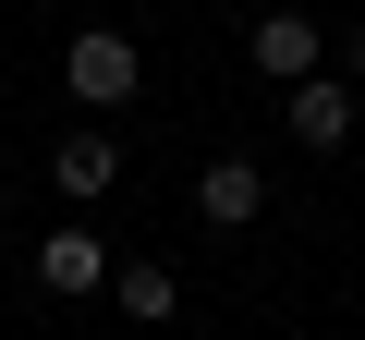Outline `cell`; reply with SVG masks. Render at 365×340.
I'll list each match as a JSON object with an SVG mask.
<instances>
[{"label": "cell", "instance_id": "cell-1", "mask_svg": "<svg viewBox=\"0 0 365 340\" xmlns=\"http://www.w3.org/2000/svg\"><path fill=\"white\" fill-rule=\"evenodd\" d=\"M61 85H73V110H86V122H110V110L146 85V49H134L122 25H86V37L61 49Z\"/></svg>", "mask_w": 365, "mask_h": 340}, {"label": "cell", "instance_id": "cell-2", "mask_svg": "<svg viewBox=\"0 0 365 340\" xmlns=\"http://www.w3.org/2000/svg\"><path fill=\"white\" fill-rule=\"evenodd\" d=\"M244 61H256L268 85H304V73H329V37H317L304 13H256V25H244Z\"/></svg>", "mask_w": 365, "mask_h": 340}, {"label": "cell", "instance_id": "cell-3", "mask_svg": "<svg viewBox=\"0 0 365 340\" xmlns=\"http://www.w3.org/2000/svg\"><path fill=\"white\" fill-rule=\"evenodd\" d=\"M49 183H61L73 207H98V195L122 183V134H110V122H73V134L49 146Z\"/></svg>", "mask_w": 365, "mask_h": 340}, {"label": "cell", "instance_id": "cell-4", "mask_svg": "<svg viewBox=\"0 0 365 340\" xmlns=\"http://www.w3.org/2000/svg\"><path fill=\"white\" fill-rule=\"evenodd\" d=\"M256 207H268V170H256L244 146H220V158L195 170V219H207V231H244Z\"/></svg>", "mask_w": 365, "mask_h": 340}, {"label": "cell", "instance_id": "cell-5", "mask_svg": "<svg viewBox=\"0 0 365 340\" xmlns=\"http://www.w3.org/2000/svg\"><path fill=\"white\" fill-rule=\"evenodd\" d=\"M110 280V243L86 231V219H61V231H37V292H61V304H86Z\"/></svg>", "mask_w": 365, "mask_h": 340}, {"label": "cell", "instance_id": "cell-6", "mask_svg": "<svg viewBox=\"0 0 365 340\" xmlns=\"http://www.w3.org/2000/svg\"><path fill=\"white\" fill-rule=\"evenodd\" d=\"M280 97H292V146H317V158L353 146V85H341V73H304V85H280Z\"/></svg>", "mask_w": 365, "mask_h": 340}, {"label": "cell", "instance_id": "cell-7", "mask_svg": "<svg viewBox=\"0 0 365 340\" xmlns=\"http://www.w3.org/2000/svg\"><path fill=\"white\" fill-rule=\"evenodd\" d=\"M110 292H122V316H134V328H170V304H182L170 255H122V267H110Z\"/></svg>", "mask_w": 365, "mask_h": 340}, {"label": "cell", "instance_id": "cell-8", "mask_svg": "<svg viewBox=\"0 0 365 340\" xmlns=\"http://www.w3.org/2000/svg\"><path fill=\"white\" fill-rule=\"evenodd\" d=\"M329 73H341V85L365 97V25H353V37H329Z\"/></svg>", "mask_w": 365, "mask_h": 340}, {"label": "cell", "instance_id": "cell-9", "mask_svg": "<svg viewBox=\"0 0 365 340\" xmlns=\"http://www.w3.org/2000/svg\"><path fill=\"white\" fill-rule=\"evenodd\" d=\"M134 340H158V328H134Z\"/></svg>", "mask_w": 365, "mask_h": 340}]
</instances>
